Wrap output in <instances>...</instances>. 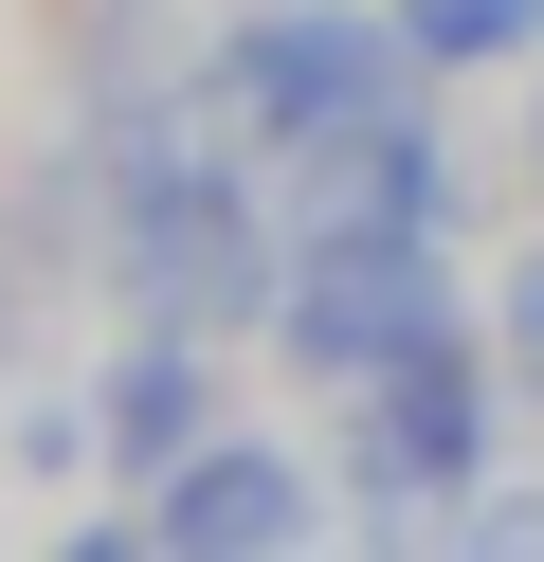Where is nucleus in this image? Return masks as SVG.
<instances>
[{
    "label": "nucleus",
    "mask_w": 544,
    "mask_h": 562,
    "mask_svg": "<svg viewBox=\"0 0 544 562\" xmlns=\"http://www.w3.org/2000/svg\"><path fill=\"white\" fill-rule=\"evenodd\" d=\"M418 19H326V0H273L236 55H218V110L273 127V146H326V127H418Z\"/></svg>",
    "instance_id": "f257e3e1"
},
{
    "label": "nucleus",
    "mask_w": 544,
    "mask_h": 562,
    "mask_svg": "<svg viewBox=\"0 0 544 562\" xmlns=\"http://www.w3.org/2000/svg\"><path fill=\"white\" fill-rule=\"evenodd\" d=\"M127 272H145V308H164V327H273V308H290L273 218H254L236 182H200V164H145V200H127Z\"/></svg>",
    "instance_id": "f03ea898"
},
{
    "label": "nucleus",
    "mask_w": 544,
    "mask_h": 562,
    "mask_svg": "<svg viewBox=\"0 0 544 562\" xmlns=\"http://www.w3.org/2000/svg\"><path fill=\"white\" fill-rule=\"evenodd\" d=\"M471 453H490V363H471L454 327L345 381V490H363V508H435Z\"/></svg>",
    "instance_id": "7ed1b4c3"
},
{
    "label": "nucleus",
    "mask_w": 544,
    "mask_h": 562,
    "mask_svg": "<svg viewBox=\"0 0 544 562\" xmlns=\"http://www.w3.org/2000/svg\"><path fill=\"white\" fill-rule=\"evenodd\" d=\"M273 327H290V363H309V381H363V363H399V345L454 327V291H435L418 236H309Z\"/></svg>",
    "instance_id": "20e7f679"
},
{
    "label": "nucleus",
    "mask_w": 544,
    "mask_h": 562,
    "mask_svg": "<svg viewBox=\"0 0 544 562\" xmlns=\"http://www.w3.org/2000/svg\"><path fill=\"white\" fill-rule=\"evenodd\" d=\"M309 526H326L309 472L254 453V436H200V453L164 472V544H200V562H218V544H236V562H254V544H309Z\"/></svg>",
    "instance_id": "39448f33"
},
{
    "label": "nucleus",
    "mask_w": 544,
    "mask_h": 562,
    "mask_svg": "<svg viewBox=\"0 0 544 562\" xmlns=\"http://www.w3.org/2000/svg\"><path fill=\"white\" fill-rule=\"evenodd\" d=\"M91 417H109V453H127V472H181V453L218 436V363H200V327H164V345H127Z\"/></svg>",
    "instance_id": "423d86ee"
},
{
    "label": "nucleus",
    "mask_w": 544,
    "mask_h": 562,
    "mask_svg": "<svg viewBox=\"0 0 544 562\" xmlns=\"http://www.w3.org/2000/svg\"><path fill=\"white\" fill-rule=\"evenodd\" d=\"M435 74H490V55H544V0H399Z\"/></svg>",
    "instance_id": "0eeeda50"
},
{
    "label": "nucleus",
    "mask_w": 544,
    "mask_h": 562,
    "mask_svg": "<svg viewBox=\"0 0 544 562\" xmlns=\"http://www.w3.org/2000/svg\"><path fill=\"white\" fill-rule=\"evenodd\" d=\"M508 400H544V255L508 272Z\"/></svg>",
    "instance_id": "6e6552de"
},
{
    "label": "nucleus",
    "mask_w": 544,
    "mask_h": 562,
    "mask_svg": "<svg viewBox=\"0 0 544 562\" xmlns=\"http://www.w3.org/2000/svg\"><path fill=\"white\" fill-rule=\"evenodd\" d=\"M0 308H19V272H0Z\"/></svg>",
    "instance_id": "1a4fd4ad"
},
{
    "label": "nucleus",
    "mask_w": 544,
    "mask_h": 562,
    "mask_svg": "<svg viewBox=\"0 0 544 562\" xmlns=\"http://www.w3.org/2000/svg\"><path fill=\"white\" fill-rule=\"evenodd\" d=\"M526 164H544V127H526Z\"/></svg>",
    "instance_id": "9d476101"
}]
</instances>
